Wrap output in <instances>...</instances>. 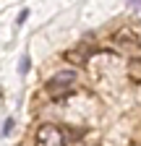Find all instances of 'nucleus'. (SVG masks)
<instances>
[{
    "label": "nucleus",
    "instance_id": "1",
    "mask_svg": "<svg viewBox=\"0 0 141 146\" xmlns=\"http://www.w3.org/2000/svg\"><path fill=\"white\" fill-rule=\"evenodd\" d=\"M76 70H58L55 76H50L47 78V91L52 97H58V99H63V97H68V94H73L76 91Z\"/></svg>",
    "mask_w": 141,
    "mask_h": 146
},
{
    "label": "nucleus",
    "instance_id": "2",
    "mask_svg": "<svg viewBox=\"0 0 141 146\" xmlns=\"http://www.w3.org/2000/svg\"><path fill=\"white\" fill-rule=\"evenodd\" d=\"M37 143L39 146H65V133L60 125H42L37 131Z\"/></svg>",
    "mask_w": 141,
    "mask_h": 146
},
{
    "label": "nucleus",
    "instance_id": "3",
    "mask_svg": "<svg viewBox=\"0 0 141 146\" xmlns=\"http://www.w3.org/2000/svg\"><path fill=\"white\" fill-rule=\"evenodd\" d=\"M89 55H92V47L81 44L78 50H68V52H65V60L73 63V65H84L86 60H89Z\"/></svg>",
    "mask_w": 141,
    "mask_h": 146
},
{
    "label": "nucleus",
    "instance_id": "4",
    "mask_svg": "<svg viewBox=\"0 0 141 146\" xmlns=\"http://www.w3.org/2000/svg\"><path fill=\"white\" fill-rule=\"evenodd\" d=\"M112 39H115L118 44H138V36H136L131 29H120V31H115Z\"/></svg>",
    "mask_w": 141,
    "mask_h": 146
},
{
    "label": "nucleus",
    "instance_id": "5",
    "mask_svg": "<svg viewBox=\"0 0 141 146\" xmlns=\"http://www.w3.org/2000/svg\"><path fill=\"white\" fill-rule=\"evenodd\" d=\"M128 76H131L133 81H141V60H138V58L128 60Z\"/></svg>",
    "mask_w": 141,
    "mask_h": 146
},
{
    "label": "nucleus",
    "instance_id": "6",
    "mask_svg": "<svg viewBox=\"0 0 141 146\" xmlns=\"http://www.w3.org/2000/svg\"><path fill=\"white\" fill-rule=\"evenodd\" d=\"M19 70H21V73H26V70H29V55H24V58H21V65H19Z\"/></svg>",
    "mask_w": 141,
    "mask_h": 146
},
{
    "label": "nucleus",
    "instance_id": "7",
    "mask_svg": "<svg viewBox=\"0 0 141 146\" xmlns=\"http://www.w3.org/2000/svg\"><path fill=\"white\" fill-rule=\"evenodd\" d=\"M11 128H13V120H11V117H8V120H5V128H3V133H5V136H8V133H11Z\"/></svg>",
    "mask_w": 141,
    "mask_h": 146
},
{
    "label": "nucleus",
    "instance_id": "8",
    "mask_svg": "<svg viewBox=\"0 0 141 146\" xmlns=\"http://www.w3.org/2000/svg\"><path fill=\"white\" fill-rule=\"evenodd\" d=\"M26 16H29V11H21V13H19V24H24V21H26Z\"/></svg>",
    "mask_w": 141,
    "mask_h": 146
}]
</instances>
